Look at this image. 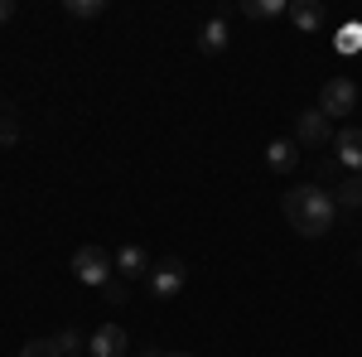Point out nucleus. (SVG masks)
<instances>
[{
    "label": "nucleus",
    "mask_w": 362,
    "mask_h": 357,
    "mask_svg": "<svg viewBox=\"0 0 362 357\" xmlns=\"http://www.w3.org/2000/svg\"><path fill=\"white\" fill-rule=\"evenodd\" d=\"M334 193L314 189V184H300V189L285 193V218H290V227L300 232V237H324L329 227H334Z\"/></svg>",
    "instance_id": "nucleus-1"
},
{
    "label": "nucleus",
    "mask_w": 362,
    "mask_h": 357,
    "mask_svg": "<svg viewBox=\"0 0 362 357\" xmlns=\"http://www.w3.org/2000/svg\"><path fill=\"white\" fill-rule=\"evenodd\" d=\"M73 275H78L83 285H92V290H107L112 275H116V261L102 247H78L73 251Z\"/></svg>",
    "instance_id": "nucleus-2"
},
{
    "label": "nucleus",
    "mask_w": 362,
    "mask_h": 357,
    "mask_svg": "<svg viewBox=\"0 0 362 357\" xmlns=\"http://www.w3.org/2000/svg\"><path fill=\"white\" fill-rule=\"evenodd\" d=\"M184 280H189V266H184L179 256H165V261H155V266H150L145 290H150V300H174V295L184 290Z\"/></svg>",
    "instance_id": "nucleus-3"
},
{
    "label": "nucleus",
    "mask_w": 362,
    "mask_h": 357,
    "mask_svg": "<svg viewBox=\"0 0 362 357\" xmlns=\"http://www.w3.org/2000/svg\"><path fill=\"white\" fill-rule=\"evenodd\" d=\"M353 107H358V83L353 78H329L324 92H319V111L334 121V116H353Z\"/></svg>",
    "instance_id": "nucleus-4"
},
{
    "label": "nucleus",
    "mask_w": 362,
    "mask_h": 357,
    "mask_svg": "<svg viewBox=\"0 0 362 357\" xmlns=\"http://www.w3.org/2000/svg\"><path fill=\"white\" fill-rule=\"evenodd\" d=\"M87 348H92V357H126L131 353V333L121 329V324H102L87 338Z\"/></svg>",
    "instance_id": "nucleus-5"
},
{
    "label": "nucleus",
    "mask_w": 362,
    "mask_h": 357,
    "mask_svg": "<svg viewBox=\"0 0 362 357\" xmlns=\"http://www.w3.org/2000/svg\"><path fill=\"white\" fill-rule=\"evenodd\" d=\"M324 140H334V126H329V116L314 107V111H300V121H295V145H324Z\"/></svg>",
    "instance_id": "nucleus-6"
},
{
    "label": "nucleus",
    "mask_w": 362,
    "mask_h": 357,
    "mask_svg": "<svg viewBox=\"0 0 362 357\" xmlns=\"http://www.w3.org/2000/svg\"><path fill=\"white\" fill-rule=\"evenodd\" d=\"M334 150H338V165L362 174V126H343L334 136Z\"/></svg>",
    "instance_id": "nucleus-7"
},
{
    "label": "nucleus",
    "mask_w": 362,
    "mask_h": 357,
    "mask_svg": "<svg viewBox=\"0 0 362 357\" xmlns=\"http://www.w3.org/2000/svg\"><path fill=\"white\" fill-rule=\"evenodd\" d=\"M295 165H300V145H295V140H271V145H266V169L290 174Z\"/></svg>",
    "instance_id": "nucleus-8"
},
{
    "label": "nucleus",
    "mask_w": 362,
    "mask_h": 357,
    "mask_svg": "<svg viewBox=\"0 0 362 357\" xmlns=\"http://www.w3.org/2000/svg\"><path fill=\"white\" fill-rule=\"evenodd\" d=\"M116 275H126V280H145L150 275V256L140 247H121L116 251Z\"/></svg>",
    "instance_id": "nucleus-9"
},
{
    "label": "nucleus",
    "mask_w": 362,
    "mask_h": 357,
    "mask_svg": "<svg viewBox=\"0 0 362 357\" xmlns=\"http://www.w3.org/2000/svg\"><path fill=\"white\" fill-rule=\"evenodd\" d=\"M290 20H295V29H324L329 25V15H324L319 0H290Z\"/></svg>",
    "instance_id": "nucleus-10"
},
{
    "label": "nucleus",
    "mask_w": 362,
    "mask_h": 357,
    "mask_svg": "<svg viewBox=\"0 0 362 357\" xmlns=\"http://www.w3.org/2000/svg\"><path fill=\"white\" fill-rule=\"evenodd\" d=\"M198 49L203 54H223L227 49V20H208V25L198 29Z\"/></svg>",
    "instance_id": "nucleus-11"
},
{
    "label": "nucleus",
    "mask_w": 362,
    "mask_h": 357,
    "mask_svg": "<svg viewBox=\"0 0 362 357\" xmlns=\"http://www.w3.org/2000/svg\"><path fill=\"white\" fill-rule=\"evenodd\" d=\"M242 10L247 20H276V15H290V0H247Z\"/></svg>",
    "instance_id": "nucleus-12"
},
{
    "label": "nucleus",
    "mask_w": 362,
    "mask_h": 357,
    "mask_svg": "<svg viewBox=\"0 0 362 357\" xmlns=\"http://www.w3.org/2000/svg\"><path fill=\"white\" fill-rule=\"evenodd\" d=\"M334 203H338V208H362V174H348V179L338 184Z\"/></svg>",
    "instance_id": "nucleus-13"
},
{
    "label": "nucleus",
    "mask_w": 362,
    "mask_h": 357,
    "mask_svg": "<svg viewBox=\"0 0 362 357\" xmlns=\"http://www.w3.org/2000/svg\"><path fill=\"white\" fill-rule=\"evenodd\" d=\"M25 357H68L58 338H29L25 343Z\"/></svg>",
    "instance_id": "nucleus-14"
},
{
    "label": "nucleus",
    "mask_w": 362,
    "mask_h": 357,
    "mask_svg": "<svg viewBox=\"0 0 362 357\" xmlns=\"http://www.w3.org/2000/svg\"><path fill=\"white\" fill-rule=\"evenodd\" d=\"M102 10H107L102 0H68V15H73V20H97Z\"/></svg>",
    "instance_id": "nucleus-15"
},
{
    "label": "nucleus",
    "mask_w": 362,
    "mask_h": 357,
    "mask_svg": "<svg viewBox=\"0 0 362 357\" xmlns=\"http://www.w3.org/2000/svg\"><path fill=\"white\" fill-rule=\"evenodd\" d=\"M15 140H20V121L10 107H0V145H15Z\"/></svg>",
    "instance_id": "nucleus-16"
},
{
    "label": "nucleus",
    "mask_w": 362,
    "mask_h": 357,
    "mask_svg": "<svg viewBox=\"0 0 362 357\" xmlns=\"http://www.w3.org/2000/svg\"><path fill=\"white\" fill-rule=\"evenodd\" d=\"M358 44H362V29H358V25H348L343 34H338V49H343V54H353Z\"/></svg>",
    "instance_id": "nucleus-17"
},
{
    "label": "nucleus",
    "mask_w": 362,
    "mask_h": 357,
    "mask_svg": "<svg viewBox=\"0 0 362 357\" xmlns=\"http://www.w3.org/2000/svg\"><path fill=\"white\" fill-rule=\"evenodd\" d=\"M319 174H324V184H343V165H338V160H324Z\"/></svg>",
    "instance_id": "nucleus-18"
},
{
    "label": "nucleus",
    "mask_w": 362,
    "mask_h": 357,
    "mask_svg": "<svg viewBox=\"0 0 362 357\" xmlns=\"http://www.w3.org/2000/svg\"><path fill=\"white\" fill-rule=\"evenodd\" d=\"M58 343H63V353L73 357V348H78V343H83V333H73V329H63V333H58Z\"/></svg>",
    "instance_id": "nucleus-19"
},
{
    "label": "nucleus",
    "mask_w": 362,
    "mask_h": 357,
    "mask_svg": "<svg viewBox=\"0 0 362 357\" xmlns=\"http://www.w3.org/2000/svg\"><path fill=\"white\" fill-rule=\"evenodd\" d=\"M102 295H107V300H112V304H121V300H126V285H121V280H112V285H107Z\"/></svg>",
    "instance_id": "nucleus-20"
},
{
    "label": "nucleus",
    "mask_w": 362,
    "mask_h": 357,
    "mask_svg": "<svg viewBox=\"0 0 362 357\" xmlns=\"http://www.w3.org/2000/svg\"><path fill=\"white\" fill-rule=\"evenodd\" d=\"M140 357H194V353H165V348H145Z\"/></svg>",
    "instance_id": "nucleus-21"
},
{
    "label": "nucleus",
    "mask_w": 362,
    "mask_h": 357,
    "mask_svg": "<svg viewBox=\"0 0 362 357\" xmlns=\"http://www.w3.org/2000/svg\"><path fill=\"white\" fill-rule=\"evenodd\" d=\"M5 20H15V5H10V0H0V25H5Z\"/></svg>",
    "instance_id": "nucleus-22"
},
{
    "label": "nucleus",
    "mask_w": 362,
    "mask_h": 357,
    "mask_svg": "<svg viewBox=\"0 0 362 357\" xmlns=\"http://www.w3.org/2000/svg\"><path fill=\"white\" fill-rule=\"evenodd\" d=\"M358 266H362V251H358Z\"/></svg>",
    "instance_id": "nucleus-23"
}]
</instances>
